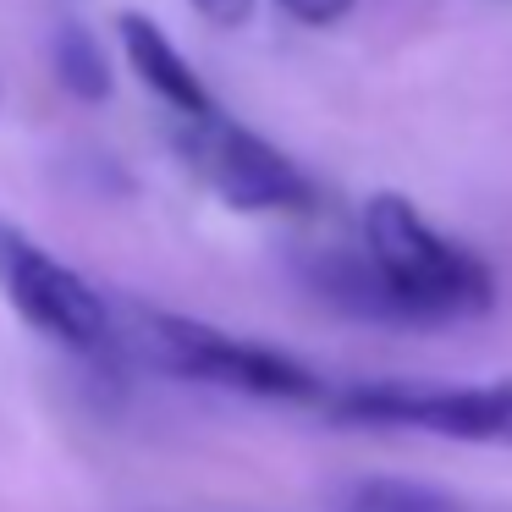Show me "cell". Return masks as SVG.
<instances>
[{"label": "cell", "instance_id": "6da1fadb", "mask_svg": "<svg viewBox=\"0 0 512 512\" xmlns=\"http://www.w3.org/2000/svg\"><path fill=\"white\" fill-rule=\"evenodd\" d=\"M314 287L375 320H474L496 309V276L474 248L441 237L402 193H375L364 204V259L314 265Z\"/></svg>", "mask_w": 512, "mask_h": 512}, {"label": "cell", "instance_id": "7a4b0ae2", "mask_svg": "<svg viewBox=\"0 0 512 512\" xmlns=\"http://www.w3.org/2000/svg\"><path fill=\"white\" fill-rule=\"evenodd\" d=\"M116 353L171 380H193V386H221L270 402H325V386L298 358L265 342H243L232 331H215L188 314L149 309V303H116Z\"/></svg>", "mask_w": 512, "mask_h": 512}, {"label": "cell", "instance_id": "3957f363", "mask_svg": "<svg viewBox=\"0 0 512 512\" xmlns=\"http://www.w3.org/2000/svg\"><path fill=\"white\" fill-rule=\"evenodd\" d=\"M0 292L23 314V325H34L67 353H116V303L12 221H0Z\"/></svg>", "mask_w": 512, "mask_h": 512}, {"label": "cell", "instance_id": "277c9868", "mask_svg": "<svg viewBox=\"0 0 512 512\" xmlns=\"http://www.w3.org/2000/svg\"><path fill=\"white\" fill-rule=\"evenodd\" d=\"M177 149L199 171L204 188L243 215H303L320 204V193L303 177L298 160H287L276 144L248 133L226 111L199 116V122H177Z\"/></svg>", "mask_w": 512, "mask_h": 512}, {"label": "cell", "instance_id": "5b68a950", "mask_svg": "<svg viewBox=\"0 0 512 512\" xmlns=\"http://www.w3.org/2000/svg\"><path fill=\"white\" fill-rule=\"evenodd\" d=\"M331 419L369 430H419L441 441L512 446V386H358L325 402Z\"/></svg>", "mask_w": 512, "mask_h": 512}, {"label": "cell", "instance_id": "8992f818", "mask_svg": "<svg viewBox=\"0 0 512 512\" xmlns=\"http://www.w3.org/2000/svg\"><path fill=\"white\" fill-rule=\"evenodd\" d=\"M122 50H127V67L138 72V83L171 111V122H199V116L221 111L215 94L199 83V72L188 67V56L149 17H138V12L122 17Z\"/></svg>", "mask_w": 512, "mask_h": 512}, {"label": "cell", "instance_id": "52a82bcc", "mask_svg": "<svg viewBox=\"0 0 512 512\" xmlns=\"http://www.w3.org/2000/svg\"><path fill=\"white\" fill-rule=\"evenodd\" d=\"M50 61H56L61 89L78 94V100H105V94H111V61H105L100 39H94L83 23H61L56 28Z\"/></svg>", "mask_w": 512, "mask_h": 512}, {"label": "cell", "instance_id": "ba28073f", "mask_svg": "<svg viewBox=\"0 0 512 512\" xmlns=\"http://www.w3.org/2000/svg\"><path fill=\"white\" fill-rule=\"evenodd\" d=\"M342 512H457V501L413 479H364L347 490Z\"/></svg>", "mask_w": 512, "mask_h": 512}, {"label": "cell", "instance_id": "9c48e42d", "mask_svg": "<svg viewBox=\"0 0 512 512\" xmlns=\"http://www.w3.org/2000/svg\"><path fill=\"white\" fill-rule=\"evenodd\" d=\"M276 6L287 17H298V23H309V28H331L353 12V0H276Z\"/></svg>", "mask_w": 512, "mask_h": 512}, {"label": "cell", "instance_id": "30bf717a", "mask_svg": "<svg viewBox=\"0 0 512 512\" xmlns=\"http://www.w3.org/2000/svg\"><path fill=\"white\" fill-rule=\"evenodd\" d=\"M188 6L215 28H243L248 17H254V0H188Z\"/></svg>", "mask_w": 512, "mask_h": 512}]
</instances>
